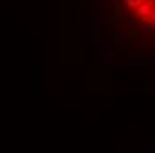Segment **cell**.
<instances>
[{"label":"cell","instance_id":"6da1fadb","mask_svg":"<svg viewBox=\"0 0 155 153\" xmlns=\"http://www.w3.org/2000/svg\"><path fill=\"white\" fill-rule=\"evenodd\" d=\"M121 5L137 25L155 29V0H121Z\"/></svg>","mask_w":155,"mask_h":153}]
</instances>
